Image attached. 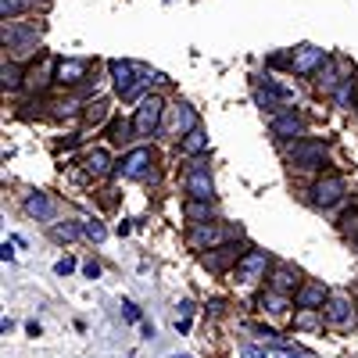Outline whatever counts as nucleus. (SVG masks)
I'll use <instances>...</instances> for the list:
<instances>
[{"mask_svg": "<svg viewBox=\"0 0 358 358\" xmlns=\"http://www.w3.org/2000/svg\"><path fill=\"white\" fill-rule=\"evenodd\" d=\"M172 358H190V355H172Z\"/></svg>", "mask_w": 358, "mask_h": 358, "instance_id": "e433bc0d", "label": "nucleus"}, {"mask_svg": "<svg viewBox=\"0 0 358 358\" xmlns=\"http://www.w3.org/2000/svg\"><path fill=\"white\" fill-rule=\"evenodd\" d=\"M262 308H268V312H273V315L287 312V301H283V294L276 290V294H268V297H262Z\"/></svg>", "mask_w": 358, "mask_h": 358, "instance_id": "bb28decb", "label": "nucleus"}, {"mask_svg": "<svg viewBox=\"0 0 358 358\" xmlns=\"http://www.w3.org/2000/svg\"><path fill=\"white\" fill-rule=\"evenodd\" d=\"M83 236H86V241H94V244H101L104 236H108V229H104L97 219H86V222H83Z\"/></svg>", "mask_w": 358, "mask_h": 358, "instance_id": "b1692460", "label": "nucleus"}, {"mask_svg": "<svg viewBox=\"0 0 358 358\" xmlns=\"http://www.w3.org/2000/svg\"><path fill=\"white\" fill-rule=\"evenodd\" d=\"M241 248L236 244H219V248H208V255L201 258L204 268H212V273H226V268H236V262H241Z\"/></svg>", "mask_w": 358, "mask_h": 358, "instance_id": "6e6552de", "label": "nucleus"}, {"mask_svg": "<svg viewBox=\"0 0 358 358\" xmlns=\"http://www.w3.org/2000/svg\"><path fill=\"white\" fill-rule=\"evenodd\" d=\"M86 72H90V62H86V57H65V62H57V83H65V86L83 83Z\"/></svg>", "mask_w": 358, "mask_h": 358, "instance_id": "2eb2a0df", "label": "nucleus"}, {"mask_svg": "<svg viewBox=\"0 0 358 358\" xmlns=\"http://www.w3.org/2000/svg\"><path fill=\"white\" fill-rule=\"evenodd\" d=\"M344 194H348V183H344L341 176H322L319 183L312 187V201H315L319 208H334Z\"/></svg>", "mask_w": 358, "mask_h": 358, "instance_id": "20e7f679", "label": "nucleus"}, {"mask_svg": "<svg viewBox=\"0 0 358 358\" xmlns=\"http://www.w3.org/2000/svg\"><path fill=\"white\" fill-rule=\"evenodd\" d=\"M337 104L341 108H351L355 104V79L351 76H344V83L337 86Z\"/></svg>", "mask_w": 358, "mask_h": 358, "instance_id": "5701e85b", "label": "nucleus"}, {"mask_svg": "<svg viewBox=\"0 0 358 358\" xmlns=\"http://www.w3.org/2000/svg\"><path fill=\"white\" fill-rule=\"evenodd\" d=\"M25 212L36 215V219H43V222H50V219L57 215V204H54L47 194H29V197H25Z\"/></svg>", "mask_w": 358, "mask_h": 358, "instance_id": "dca6fc26", "label": "nucleus"}, {"mask_svg": "<svg viewBox=\"0 0 358 358\" xmlns=\"http://www.w3.org/2000/svg\"><path fill=\"white\" fill-rule=\"evenodd\" d=\"M326 62H330V57H326V50H319V47H301L294 54V72L297 76H308V72H315V69H322Z\"/></svg>", "mask_w": 358, "mask_h": 358, "instance_id": "f8f14e48", "label": "nucleus"}, {"mask_svg": "<svg viewBox=\"0 0 358 358\" xmlns=\"http://www.w3.org/2000/svg\"><path fill=\"white\" fill-rule=\"evenodd\" d=\"M290 165H297V169H319L322 162H326V143H319V140H294V147H290Z\"/></svg>", "mask_w": 358, "mask_h": 358, "instance_id": "7ed1b4c3", "label": "nucleus"}, {"mask_svg": "<svg viewBox=\"0 0 358 358\" xmlns=\"http://www.w3.org/2000/svg\"><path fill=\"white\" fill-rule=\"evenodd\" d=\"M0 258H4V262H11V258H15V251H11V244H8V241H4V248H0Z\"/></svg>", "mask_w": 358, "mask_h": 358, "instance_id": "f704fd0d", "label": "nucleus"}, {"mask_svg": "<svg viewBox=\"0 0 358 358\" xmlns=\"http://www.w3.org/2000/svg\"><path fill=\"white\" fill-rule=\"evenodd\" d=\"M204 147H208V136L201 129H190L183 140H179V151H183V155H201Z\"/></svg>", "mask_w": 358, "mask_h": 358, "instance_id": "f3484780", "label": "nucleus"}, {"mask_svg": "<svg viewBox=\"0 0 358 358\" xmlns=\"http://www.w3.org/2000/svg\"><path fill=\"white\" fill-rule=\"evenodd\" d=\"M341 229H344V233H351V236H358V208L344 212V219H341Z\"/></svg>", "mask_w": 358, "mask_h": 358, "instance_id": "cd10ccee", "label": "nucleus"}, {"mask_svg": "<svg viewBox=\"0 0 358 358\" xmlns=\"http://www.w3.org/2000/svg\"><path fill=\"white\" fill-rule=\"evenodd\" d=\"M276 358H308V355H301V351H290V348H287V351H280Z\"/></svg>", "mask_w": 358, "mask_h": 358, "instance_id": "c9c22d12", "label": "nucleus"}, {"mask_svg": "<svg viewBox=\"0 0 358 358\" xmlns=\"http://www.w3.org/2000/svg\"><path fill=\"white\" fill-rule=\"evenodd\" d=\"M187 194L190 197H215V187H212V172H208L204 162H194L190 172H187Z\"/></svg>", "mask_w": 358, "mask_h": 358, "instance_id": "1a4fd4ad", "label": "nucleus"}, {"mask_svg": "<svg viewBox=\"0 0 358 358\" xmlns=\"http://www.w3.org/2000/svg\"><path fill=\"white\" fill-rule=\"evenodd\" d=\"M50 76H57V65H54L50 57H47V62H43V69L29 76V86H33V90H43V86L50 83Z\"/></svg>", "mask_w": 358, "mask_h": 358, "instance_id": "aec40b11", "label": "nucleus"}, {"mask_svg": "<svg viewBox=\"0 0 358 358\" xmlns=\"http://www.w3.org/2000/svg\"><path fill=\"white\" fill-rule=\"evenodd\" d=\"M83 233V226H54V236H57V241H76V236Z\"/></svg>", "mask_w": 358, "mask_h": 358, "instance_id": "c85d7f7f", "label": "nucleus"}, {"mask_svg": "<svg viewBox=\"0 0 358 358\" xmlns=\"http://www.w3.org/2000/svg\"><path fill=\"white\" fill-rule=\"evenodd\" d=\"M22 72H18V65L15 62H4V69H0V86H4V90H15L22 79H18Z\"/></svg>", "mask_w": 358, "mask_h": 358, "instance_id": "4be33fe9", "label": "nucleus"}, {"mask_svg": "<svg viewBox=\"0 0 358 358\" xmlns=\"http://www.w3.org/2000/svg\"><path fill=\"white\" fill-rule=\"evenodd\" d=\"M187 215H190L194 222H208V215H212V201H208V197H190Z\"/></svg>", "mask_w": 358, "mask_h": 358, "instance_id": "6ab92c4d", "label": "nucleus"}, {"mask_svg": "<svg viewBox=\"0 0 358 358\" xmlns=\"http://www.w3.org/2000/svg\"><path fill=\"white\" fill-rule=\"evenodd\" d=\"M54 273H57V276H69V273H76V258H62V262L54 265Z\"/></svg>", "mask_w": 358, "mask_h": 358, "instance_id": "c756f323", "label": "nucleus"}, {"mask_svg": "<svg viewBox=\"0 0 358 358\" xmlns=\"http://www.w3.org/2000/svg\"><path fill=\"white\" fill-rule=\"evenodd\" d=\"M162 111H165L162 97H143L140 108H136V115H133V133L136 136H151L162 126Z\"/></svg>", "mask_w": 358, "mask_h": 358, "instance_id": "f03ea898", "label": "nucleus"}, {"mask_svg": "<svg viewBox=\"0 0 358 358\" xmlns=\"http://www.w3.org/2000/svg\"><path fill=\"white\" fill-rule=\"evenodd\" d=\"M86 169L94 172V176H104V172L111 169V158H108V151H104V147H94V151L86 155Z\"/></svg>", "mask_w": 358, "mask_h": 358, "instance_id": "a211bd4d", "label": "nucleus"}, {"mask_svg": "<svg viewBox=\"0 0 358 358\" xmlns=\"http://www.w3.org/2000/svg\"><path fill=\"white\" fill-rule=\"evenodd\" d=\"M29 8V0H0V15H4V22H11L15 15H22Z\"/></svg>", "mask_w": 358, "mask_h": 358, "instance_id": "393cba45", "label": "nucleus"}, {"mask_svg": "<svg viewBox=\"0 0 358 358\" xmlns=\"http://www.w3.org/2000/svg\"><path fill=\"white\" fill-rule=\"evenodd\" d=\"M108 69H111L115 90H118V94H122L126 101H136V97H140V90L155 79L151 72H143V76H140V72H136V65H133V62H122V57H115V62H111Z\"/></svg>", "mask_w": 358, "mask_h": 358, "instance_id": "f257e3e1", "label": "nucleus"}, {"mask_svg": "<svg viewBox=\"0 0 358 358\" xmlns=\"http://www.w3.org/2000/svg\"><path fill=\"white\" fill-rule=\"evenodd\" d=\"M104 118H108V104H104V101H97V104L86 108V126H101Z\"/></svg>", "mask_w": 358, "mask_h": 358, "instance_id": "a878e982", "label": "nucleus"}, {"mask_svg": "<svg viewBox=\"0 0 358 358\" xmlns=\"http://www.w3.org/2000/svg\"><path fill=\"white\" fill-rule=\"evenodd\" d=\"M122 315H126L129 322H136V319H140V312H136V305H133V301H122Z\"/></svg>", "mask_w": 358, "mask_h": 358, "instance_id": "2f4dec72", "label": "nucleus"}, {"mask_svg": "<svg viewBox=\"0 0 358 358\" xmlns=\"http://www.w3.org/2000/svg\"><path fill=\"white\" fill-rule=\"evenodd\" d=\"M294 287H297V273H290V268H276V276H273V290L290 294Z\"/></svg>", "mask_w": 358, "mask_h": 358, "instance_id": "412c9836", "label": "nucleus"}, {"mask_svg": "<svg viewBox=\"0 0 358 358\" xmlns=\"http://www.w3.org/2000/svg\"><path fill=\"white\" fill-rule=\"evenodd\" d=\"M176 330H179V334H190V315H183V319H176Z\"/></svg>", "mask_w": 358, "mask_h": 358, "instance_id": "473e14b6", "label": "nucleus"}, {"mask_svg": "<svg viewBox=\"0 0 358 358\" xmlns=\"http://www.w3.org/2000/svg\"><path fill=\"white\" fill-rule=\"evenodd\" d=\"M268 129H273V136H280V140H294V136H301V129H305V118L290 108V111L276 115L273 122H268Z\"/></svg>", "mask_w": 358, "mask_h": 358, "instance_id": "9b49d317", "label": "nucleus"}, {"mask_svg": "<svg viewBox=\"0 0 358 358\" xmlns=\"http://www.w3.org/2000/svg\"><path fill=\"white\" fill-rule=\"evenodd\" d=\"M229 236H241V229H222V226H208V222H197V229L190 233V244L194 248H215Z\"/></svg>", "mask_w": 358, "mask_h": 358, "instance_id": "9d476101", "label": "nucleus"}, {"mask_svg": "<svg viewBox=\"0 0 358 358\" xmlns=\"http://www.w3.org/2000/svg\"><path fill=\"white\" fill-rule=\"evenodd\" d=\"M297 308H322L326 301H330V290H326V283L322 280H312V283H305L301 290H297Z\"/></svg>", "mask_w": 358, "mask_h": 358, "instance_id": "ddd939ff", "label": "nucleus"}, {"mask_svg": "<svg viewBox=\"0 0 358 358\" xmlns=\"http://www.w3.org/2000/svg\"><path fill=\"white\" fill-rule=\"evenodd\" d=\"M83 273H86V280H97V276H101V265H97V262H86Z\"/></svg>", "mask_w": 358, "mask_h": 358, "instance_id": "7c9ffc66", "label": "nucleus"}, {"mask_svg": "<svg viewBox=\"0 0 358 358\" xmlns=\"http://www.w3.org/2000/svg\"><path fill=\"white\" fill-rule=\"evenodd\" d=\"M265 265H268V255L265 251H248L241 262H236V283H258L265 276Z\"/></svg>", "mask_w": 358, "mask_h": 358, "instance_id": "0eeeda50", "label": "nucleus"}, {"mask_svg": "<svg viewBox=\"0 0 358 358\" xmlns=\"http://www.w3.org/2000/svg\"><path fill=\"white\" fill-rule=\"evenodd\" d=\"M151 165H155V151H151V147H133V151L118 162V172H122L126 179H143Z\"/></svg>", "mask_w": 358, "mask_h": 358, "instance_id": "423d86ee", "label": "nucleus"}, {"mask_svg": "<svg viewBox=\"0 0 358 358\" xmlns=\"http://www.w3.org/2000/svg\"><path fill=\"white\" fill-rule=\"evenodd\" d=\"M322 319L330 322V326H337V330H351V326L358 322L355 305L348 301V297H330V301H326V308H322Z\"/></svg>", "mask_w": 358, "mask_h": 358, "instance_id": "39448f33", "label": "nucleus"}, {"mask_svg": "<svg viewBox=\"0 0 358 358\" xmlns=\"http://www.w3.org/2000/svg\"><path fill=\"white\" fill-rule=\"evenodd\" d=\"M241 355H244V358H265V355H262L258 348H251V344H248V348H241Z\"/></svg>", "mask_w": 358, "mask_h": 358, "instance_id": "72a5a7b5", "label": "nucleus"}, {"mask_svg": "<svg viewBox=\"0 0 358 358\" xmlns=\"http://www.w3.org/2000/svg\"><path fill=\"white\" fill-rule=\"evenodd\" d=\"M190 129H197V111L190 104H176L172 118H169V133L172 136H187Z\"/></svg>", "mask_w": 358, "mask_h": 358, "instance_id": "4468645a", "label": "nucleus"}]
</instances>
